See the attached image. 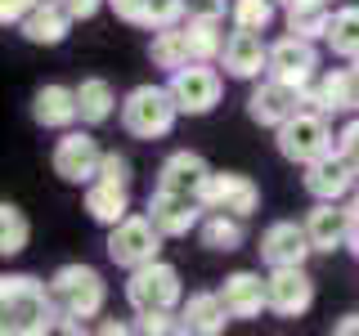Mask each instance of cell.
Masks as SVG:
<instances>
[{
  "instance_id": "ba28073f",
  "label": "cell",
  "mask_w": 359,
  "mask_h": 336,
  "mask_svg": "<svg viewBox=\"0 0 359 336\" xmlns=\"http://www.w3.org/2000/svg\"><path fill=\"white\" fill-rule=\"evenodd\" d=\"M50 166H54V175L63 179V184H76V188H86L90 179L99 175V166H104V148H99V139L86 130H59V139H54V148H50Z\"/></svg>"
},
{
  "instance_id": "d590c367",
  "label": "cell",
  "mask_w": 359,
  "mask_h": 336,
  "mask_svg": "<svg viewBox=\"0 0 359 336\" xmlns=\"http://www.w3.org/2000/svg\"><path fill=\"white\" fill-rule=\"evenodd\" d=\"M337 148H341V153L359 166V112H351V121L337 130Z\"/></svg>"
},
{
  "instance_id": "8d00e7d4",
  "label": "cell",
  "mask_w": 359,
  "mask_h": 336,
  "mask_svg": "<svg viewBox=\"0 0 359 336\" xmlns=\"http://www.w3.org/2000/svg\"><path fill=\"white\" fill-rule=\"evenodd\" d=\"M36 5H41V0H0V22H5V27H18Z\"/></svg>"
},
{
  "instance_id": "603a6c76",
  "label": "cell",
  "mask_w": 359,
  "mask_h": 336,
  "mask_svg": "<svg viewBox=\"0 0 359 336\" xmlns=\"http://www.w3.org/2000/svg\"><path fill=\"white\" fill-rule=\"evenodd\" d=\"M72 22L76 18L63 9V0H41V5L18 22V36L27 45H63L72 36Z\"/></svg>"
},
{
  "instance_id": "484cf974",
  "label": "cell",
  "mask_w": 359,
  "mask_h": 336,
  "mask_svg": "<svg viewBox=\"0 0 359 336\" xmlns=\"http://www.w3.org/2000/svg\"><path fill=\"white\" fill-rule=\"evenodd\" d=\"M76 104H81V126H90V130L108 126L121 112L117 90H112V81H104V76H81V81H76Z\"/></svg>"
},
{
  "instance_id": "e575fe53",
  "label": "cell",
  "mask_w": 359,
  "mask_h": 336,
  "mask_svg": "<svg viewBox=\"0 0 359 336\" xmlns=\"http://www.w3.org/2000/svg\"><path fill=\"white\" fill-rule=\"evenodd\" d=\"M229 5L233 0H184V18H216V22H224L229 18Z\"/></svg>"
},
{
  "instance_id": "d6a6232c",
  "label": "cell",
  "mask_w": 359,
  "mask_h": 336,
  "mask_svg": "<svg viewBox=\"0 0 359 336\" xmlns=\"http://www.w3.org/2000/svg\"><path fill=\"white\" fill-rule=\"evenodd\" d=\"M278 14H283V5H278V0H233V5H229V27L269 31Z\"/></svg>"
},
{
  "instance_id": "277c9868",
  "label": "cell",
  "mask_w": 359,
  "mask_h": 336,
  "mask_svg": "<svg viewBox=\"0 0 359 336\" xmlns=\"http://www.w3.org/2000/svg\"><path fill=\"white\" fill-rule=\"evenodd\" d=\"M274 148H278V157H283V162H292V166H310V162H319L323 153H332V148H337L332 117H328V112H319V108H301V112H292L283 126L274 130Z\"/></svg>"
},
{
  "instance_id": "d6986e66",
  "label": "cell",
  "mask_w": 359,
  "mask_h": 336,
  "mask_svg": "<svg viewBox=\"0 0 359 336\" xmlns=\"http://www.w3.org/2000/svg\"><path fill=\"white\" fill-rule=\"evenodd\" d=\"M301 104L306 108H319L328 117H351L355 112V85H351V67H323L314 81L301 90Z\"/></svg>"
},
{
  "instance_id": "4316f807",
  "label": "cell",
  "mask_w": 359,
  "mask_h": 336,
  "mask_svg": "<svg viewBox=\"0 0 359 336\" xmlns=\"http://www.w3.org/2000/svg\"><path fill=\"white\" fill-rule=\"evenodd\" d=\"M198 242L207 251H243L247 246V220L233 211H207L198 224Z\"/></svg>"
},
{
  "instance_id": "6da1fadb",
  "label": "cell",
  "mask_w": 359,
  "mask_h": 336,
  "mask_svg": "<svg viewBox=\"0 0 359 336\" xmlns=\"http://www.w3.org/2000/svg\"><path fill=\"white\" fill-rule=\"evenodd\" d=\"M59 300L36 274L0 278V332L5 336H50L59 332Z\"/></svg>"
},
{
  "instance_id": "ffe728a7",
  "label": "cell",
  "mask_w": 359,
  "mask_h": 336,
  "mask_svg": "<svg viewBox=\"0 0 359 336\" xmlns=\"http://www.w3.org/2000/svg\"><path fill=\"white\" fill-rule=\"evenodd\" d=\"M32 121L41 130H72L81 121V104H76V85H59L45 81L32 94Z\"/></svg>"
},
{
  "instance_id": "ab89813d",
  "label": "cell",
  "mask_w": 359,
  "mask_h": 336,
  "mask_svg": "<svg viewBox=\"0 0 359 336\" xmlns=\"http://www.w3.org/2000/svg\"><path fill=\"white\" fill-rule=\"evenodd\" d=\"M332 332H337V336H359V309H355V314H341V318L332 323Z\"/></svg>"
},
{
  "instance_id": "f1b7e54d",
  "label": "cell",
  "mask_w": 359,
  "mask_h": 336,
  "mask_svg": "<svg viewBox=\"0 0 359 336\" xmlns=\"http://www.w3.org/2000/svg\"><path fill=\"white\" fill-rule=\"evenodd\" d=\"M332 59L351 63L359 59V5H337L332 9V22H328V36H323Z\"/></svg>"
},
{
  "instance_id": "7c38bea8",
  "label": "cell",
  "mask_w": 359,
  "mask_h": 336,
  "mask_svg": "<svg viewBox=\"0 0 359 336\" xmlns=\"http://www.w3.org/2000/svg\"><path fill=\"white\" fill-rule=\"evenodd\" d=\"M144 211L153 216V224L166 233V238H189L198 233L202 216H207V202L202 197H189V193H171V188H153Z\"/></svg>"
},
{
  "instance_id": "30bf717a",
  "label": "cell",
  "mask_w": 359,
  "mask_h": 336,
  "mask_svg": "<svg viewBox=\"0 0 359 336\" xmlns=\"http://www.w3.org/2000/svg\"><path fill=\"white\" fill-rule=\"evenodd\" d=\"M301 188L310 193V202H351V193L359 188V166L341 148H332L319 162L301 166Z\"/></svg>"
},
{
  "instance_id": "4dcf8cb0",
  "label": "cell",
  "mask_w": 359,
  "mask_h": 336,
  "mask_svg": "<svg viewBox=\"0 0 359 336\" xmlns=\"http://www.w3.org/2000/svg\"><path fill=\"white\" fill-rule=\"evenodd\" d=\"M184 36H189V54H194L198 63H220L229 31H224V22H216V18H184Z\"/></svg>"
},
{
  "instance_id": "ac0fdd59",
  "label": "cell",
  "mask_w": 359,
  "mask_h": 336,
  "mask_svg": "<svg viewBox=\"0 0 359 336\" xmlns=\"http://www.w3.org/2000/svg\"><path fill=\"white\" fill-rule=\"evenodd\" d=\"M211 162L194 148H175L171 157H166L162 166H157V184L153 188H171V193H189V197H202L211 184Z\"/></svg>"
},
{
  "instance_id": "60d3db41",
  "label": "cell",
  "mask_w": 359,
  "mask_h": 336,
  "mask_svg": "<svg viewBox=\"0 0 359 336\" xmlns=\"http://www.w3.org/2000/svg\"><path fill=\"white\" fill-rule=\"evenodd\" d=\"M99 332L104 336H126V332H135V323H99Z\"/></svg>"
},
{
  "instance_id": "83f0119b",
  "label": "cell",
  "mask_w": 359,
  "mask_h": 336,
  "mask_svg": "<svg viewBox=\"0 0 359 336\" xmlns=\"http://www.w3.org/2000/svg\"><path fill=\"white\" fill-rule=\"evenodd\" d=\"M149 63L157 72H180L184 63H194V54H189V36H184V22H171V27H157L153 41H149Z\"/></svg>"
},
{
  "instance_id": "7402d4cb",
  "label": "cell",
  "mask_w": 359,
  "mask_h": 336,
  "mask_svg": "<svg viewBox=\"0 0 359 336\" xmlns=\"http://www.w3.org/2000/svg\"><path fill=\"white\" fill-rule=\"evenodd\" d=\"M229 318L233 314L220 291H189L184 305H180V332H189V336H220Z\"/></svg>"
},
{
  "instance_id": "7a4b0ae2",
  "label": "cell",
  "mask_w": 359,
  "mask_h": 336,
  "mask_svg": "<svg viewBox=\"0 0 359 336\" xmlns=\"http://www.w3.org/2000/svg\"><path fill=\"white\" fill-rule=\"evenodd\" d=\"M50 291L59 300V332H86L90 318H99L108 305V283L95 265H81V260H67L50 274Z\"/></svg>"
},
{
  "instance_id": "836d02e7",
  "label": "cell",
  "mask_w": 359,
  "mask_h": 336,
  "mask_svg": "<svg viewBox=\"0 0 359 336\" xmlns=\"http://www.w3.org/2000/svg\"><path fill=\"white\" fill-rule=\"evenodd\" d=\"M95 179H112V184H130V157L126 153H117V148H104V166H99V175Z\"/></svg>"
},
{
  "instance_id": "5b68a950",
  "label": "cell",
  "mask_w": 359,
  "mask_h": 336,
  "mask_svg": "<svg viewBox=\"0 0 359 336\" xmlns=\"http://www.w3.org/2000/svg\"><path fill=\"white\" fill-rule=\"evenodd\" d=\"M121 296L135 314H149V309H180L184 305V278H180L175 265H166L162 255L140 269H130L126 283H121Z\"/></svg>"
},
{
  "instance_id": "f35d334b",
  "label": "cell",
  "mask_w": 359,
  "mask_h": 336,
  "mask_svg": "<svg viewBox=\"0 0 359 336\" xmlns=\"http://www.w3.org/2000/svg\"><path fill=\"white\" fill-rule=\"evenodd\" d=\"M346 206H351V246H346V251L359 260V188L351 193V202H346Z\"/></svg>"
},
{
  "instance_id": "8992f818",
  "label": "cell",
  "mask_w": 359,
  "mask_h": 336,
  "mask_svg": "<svg viewBox=\"0 0 359 336\" xmlns=\"http://www.w3.org/2000/svg\"><path fill=\"white\" fill-rule=\"evenodd\" d=\"M162 242H166V233L153 224V216L144 211V216H130L126 220H117L108 229V242H104V251H108V260L117 265V269H140V265H149L162 255Z\"/></svg>"
},
{
  "instance_id": "2e32d148",
  "label": "cell",
  "mask_w": 359,
  "mask_h": 336,
  "mask_svg": "<svg viewBox=\"0 0 359 336\" xmlns=\"http://www.w3.org/2000/svg\"><path fill=\"white\" fill-rule=\"evenodd\" d=\"M202 202H207V211H233V216L247 220L261 211V184L252 175H238V171H216Z\"/></svg>"
},
{
  "instance_id": "1f68e13d",
  "label": "cell",
  "mask_w": 359,
  "mask_h": 336,
  "mask_svg": "<svg viewBox=\"0 0 359 336\" xmlns=\"http://www.w3.org/2000/svg\"><path fill=\"white\" fill-rule=\"evenodd\" d=\"M27 242H32V220L22 216V206L18 202H0V255L5 260H14V255L27 251Z\"/></svg>"
},
{
  "instance_id": "9c48e42d",
  "label": "cell",
  "mask_w": 359,
  "mask_h": 336,
  "mask_svg": "<svg viewBox=\"0 0 359 336\" xmlns=\"http://www.w3.org/2000/svg\"><path fill=\"white\" fill-rule=\"evenodd\" d=\"M166 85H171L175 104L184 117H207V112H216L220 94H224V72L216 63H184L180 72L166 76Z\"/></svg>"
},
{
  "instance_id": "9a60e30c",
  "label": "cell",
  "mask_w": 359,
  "mask_h": 336,
  "mask_svg": "<svg viewBox=\"0 0 359 336\" xmlns=\"http://www.w3.org/2000/svg\"><path fill=\"white\" fill-rule=\"evenodd\" d=\"M301 108H306L301 104V90L274 81V76H261V81H252V90H247V117L261 130H278L292 112H301Z\"/></svg>"
},
{
  "instance_id": "cb8c5ba5",
  "label": "cell",
  "mask_w": 359,
  "mask_h": 336,
  "mask_svg": "<svg viewBox=\"0 0 359 336\" xmlns=\"http://www.w3.org/2000/svg\"><path fill=\"white\" fill-rule=\"evenodd\" d=\"M108 9L121 22L140 31H157V27H171V22H184V0H108Z\"/></svg>"
},
{
  "instance_id": "8fae6325",
  "label": "cell",
  "mask_w": 359,
  "mask_h": 336,
  "mask_svg": "<svg viewBox=\"0 0 359 336\" xmlns=\"http://www.w3.org/2000/svg\"><path fill=\"white\" fill-rule=\"evenodd\" d=\"M220 72L229 81H261L269 72V41L265 31H247V27H233L229 41H224V54H220Z\"/></svg>"
},
{
  "instance_id": "d4e9b609",
  "label": "cell",
  "mask_w": 359,
  "mask_h": 336,
  "mask_svg": "<svg viewBox=\"0 0 359 336\" xmlns=\"http://www.w3.org/2000/svg\"><path fill=\"white\" fill-rule=\"evenodd\" d=\"M86 216L95 224L112 229L117 220L130 216V184H112V179H90L86 184Z\"/></svg>"
},
{
  "instance_id": "4fadbf2b",
  "label": "cell",
  "mask_w": 359,
  "mask_h": 336,
  "mask_svg": "<svg viewBox=\"0 0 359 336\" xmlns=\"http://www.w3.org/2000/svg\"><path fill=\"white\" fill-rule=\"evenodd\" d=\"M265 287H269V314L274 318H301L314 305V278L306 274V265L265 269Z\"/></svg>"
},
{
  "instance_id": "f546056e",
  "label": "cell",
  "mask_w": 359,
  "mask_h": 336,
  "mask_svg": "<svg viewBox=\"0 0 359 336\" xmlns=\"http://www.w3.org/2000/svg\"><path fill=\"white\" fill-rule=\"evenodd\" d=\"M332 0H297V5L283 9V22L287 31H297V36H310V41H323L328 36V22H332Z\"/></svg>"
},
{
  "instance_id": "b9f144b4",
  "label": "cell",
  "mask_w": 359,
  "mask_h": 336,
  "mask_svg": "<svg viewBox=\"0 0 359 336\" xmlns=\"http://www.w3.org/2000/svg\"><path fill=\"white\" fill-rule=\"evenodd\" d=\"M346 67H351V85H355V112H359V59H351Z\"/></svg>"
},
{
  "instance_id": "44dd1931",
  "label": "cell",
  "mask_w": 359,
  "mask_h": 336,
  "mask_svg": "<svg viewBox=\"0 0 359 336\" xmlns=\"http://www.w3.org/2000/svg\"><path fill=\"white\" fill-rule=\"evenodd\" d=\"M220 296H224L233 318H261V314H269V287H265L261 269H233V274H224Z\"/></svg>"
},
{
  "instance_id": "52a82bcc",
  "label": "cell",
  "mask_w": 359,
  "mask_h": 336,
  "mask_svg": "<svg viewBox=\"0 0 359 336\" xmlns=\"http://www.w3.org/2000/svg\"><path fill=\"white\" fill-rule=\"evenodd\" d=\"M323 41H310V36H297V31H283L278 41H269V72L274 81H283L292 90H306L314 76L323 72Z\"/></svg>"
},
{
  "instance_id": "74e56055",
  "label": "cell",
  "mask_w": 359,
  "mask_h": 336,
  "mask_svg": "<svg viewBox=\"0 0 359 336\" xmlns=\"http://www.w3.org/2000/svg\"><path fill=\"white\" fill-rule=\"evenodd\" d=\"M104 5H108V0H63V9H67V14H72L76 22H90Z\"/></svg>"
},
{
  "instance_id": "e0dca14e",
  "label": "cell",
  "mask_w": 359,
  "mask_h": 336,
  "mask_svg": "<svg viewBox=\"0 0 359 336\" xmlns=\"http://www.w3.org/2000/svg\"><path fill=\"white\" fill-rule=\"evenodd\" d=\"M306 233L314 242V255H332L351 246V206L346 202H314L306 211Z\"/></svg>"
},
{
  "instance_id": "3957f363",
  "label": "cell",
  "mask_w": 359,
  "mask_h": 336,
  "mask_svg": "<svg viewBox=\"0 0 359 336\" xmlns=\"http://www.w3.org/2000/svg\"><path fill=\"white\" fill-rule=\"evenodd\" d=\"M180 117H184V112H180L171 85H157V81L126 90V94H121V112H117L121 130H126L130 139H144V144L166 139Z\"/></svg>"
},
{
  "instance_id": "5bb4252c",
  "label": "cell",
  "mask_w": 359,
  "mask_h": 336,
  "mask_svg": "<svg viewBox=\"0 0 359 336\" xmlns=\"http://www.w3.org/2000/svg\"><path fill=\"white\" fill-rule=\"evenodd\" d=\"M261 265L265 269H283V265H306L314 255V242L306 233V220H274L261 233Z\"/></svg>"
}]
</instances>
